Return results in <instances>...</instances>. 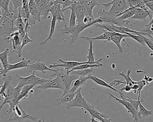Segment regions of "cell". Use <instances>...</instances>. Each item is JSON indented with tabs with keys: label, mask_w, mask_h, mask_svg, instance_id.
<instances>
[{
	"label": "cell",
	"mask_w": 153,
	"mask_h": 122,
	"mask_svg": "<svg viewBox=\"0 0 153 122\" xmlns=\"http://www.w3.org/2000/svg\"><path fill=\"white\" fill-rule=\"evenodd\" d=\"M98 22V19H95L92 21L91 23L89 24H86L83 23H78L76 26L73 27H68L66 25H65L64 27L60 30L62 34H71V39L69 42V44H73L76 40L78 39L79 34L87 28L91 26H94V24Z\"/></svg>",
	"instance_id": "cell-1"
},
{
	"label": "cell",
	"mask_w": 153,
	"mask_h": 122,
	"mask_svg": "<svg viewBox=\"0 0 153 122\" xmlns=\"http://www.w3.org/2000/svg\"><path fill=\"white\" fill-rule=\"evenodd\" d=\"M15 78H16V82L17 83L15 88L17 89H21L24 86L27 85H35L36 86L37 85H42L49 80V79H46L37 77L35 75V72H33L29 76L26 77H21L15 74Z\"/></svg>",
	"instance_id": "cell-2"
},
{
	"label": "cell",
	"mask_w": 153,
	"mask_h": 122,
	"mask_svg": "<svg viewBox=\"0 0 153 122\" xmlns=\"http://www.w3.org/2000/svg\"><path fill=\"white\" fill-rule=\"evenodd\" d=\"M102 5L107 8L111 5L110 10H104V13L108 16L113 18H116V15L122 13L129 8L127 0H112L110 2L102 4Z\"/></svg>",
	"instance_id": "cell-3"
},
{
	"label": "cell",
	"mask_w": 153,
	"mask_h": 122,
	"mask_svg": "<svg viewBox=\"0 0 153 122\" xmlns=\"http://www.w3.org/2000/svg\"><path fill=\"white\" fill-rule=\"evenodd\" d=\"M17 31L13 21L5 16L3 22L0 25V36L4 41L10 43L12 34Z\"/></svg>",
	"instance_id": "cell-4"
},
{
	"label": "cell",
	"mask_w": 153,
	"mask_h": 122,
	"mask_svg": "<svg viewBox=\"0 0 153 122\" xmlns=\"http://www.w3.org/2000/svg\"><path fill=\"white\" fill-rule=\"evenodd\" d=\"M63 70H56V71L55 72H53V74L50 76V78H52L55 76H57L59 77L62 79V81L63 82L65 85L64 91L63 94L62 95V97L64 96L66 94H68L71 89V85L73 82L75 81V80L78 78L77 75L75 74H65L63 72Z\"/></svg>",
	"instance_id": "cell-5"
},
{
	"label": "cell",
	"mask_w": 153,
	"mask_h": 122,
	"mask_svg": "<svg viewBox=\"0 0 153 122\" xmlns=\"http://www.w3.org/2000/svg\"><path fill=\"white\" fill-rule=\"evenodd\" d=\"M82 88H79L76 91V97L75 98L69 103L65 104L66 108L67 109H71L74 107H78L80 108H85L88 103L86 102L84 97L82 95Z\"/></svg>",
	"instance_id": "cell-6"
},
{
	"label": "cell",
	"mask_w": 153,
	"mask_h": 122,
	"mask_svg": "<svg viewBox=\"0 0 153 122\" xmlns=\"http://www.w3.org/2000/svg\"><path fill=\"white\" fill-rule=\"evenodd\" d=\"M31 61L30 60H27L25 58H22L21 61L19 62L16 63L14 64H9L8 68L6 70H3L1 68L0 69V75L2 77L6 76V74L9 72L15 70H19L23 68H27Z\"/></svg>",
	"instance_id": "cell-7"
},
{
	"label": "cell",
	"mask_w": 153,
	"mask_h": 122,
	"mask_svg": "<svg viewBox=\"0 0 153 122\" xmlns=\"http://www.w3.org/2000/svg\"><path fill=\"white\" fill-rule=\"evenodd\" d=\"M37 88L46 89H57L64 91L65 87L63 82L59 77L56 76L55 79L50 78L48 81L42 85L38 86Z\"/></svg>",
	"instance_id": "cell-8"
},
{
	"label": "cell",
	"mask_w": 153,
	"mask_h": 122,
	"mask_svg": "<svg viewBox=\"0 0 153 122\" xmlns=\"http://www.w3.org/2000/svg\"><path fill=\"white\" fill-rule=\"evenodd\" d=\"M58 61L62 63V64L54 63L53 64L49 65V68L52 69V68H57V67H64L66 70V74L68 75H69L68 74L69 72L73 68H75L76 66H79V65H82V64H88V61L77 62L74 61H64L61 59H59Z\"/></svg>",
	"instance_id": "cell-9"
},
{
	"label": "cell",
	"mask_w": 153,
	"mask_h": 122,
	"mask_svg": "<svg viewBox=\"0 0 153 122\" xmlns=\"http://www.w3.org/2000/svg\"><path fill=\"white\" fill-rule=\"evenodd\" d=\"M27 69L29 72L31 73L38 71L42 72L43 74H46L47 71L55 72L56 70H53L51 68H48L45 63L41 61V60L40 59H39L35 63L29 64Z\"/></svg>",
	"instance_id": "cell-10"
},
{
	"label": "cell",
	"mask_w": 153,
	"mask_h": 122,
	"mask_svg": "<svg viewBox=\"0 0 153 122\" xmlns=\"http://www.w3.org/2000/svg\"><path fill=\"white\" fill-rule=\"evenodd\" d=\"M108 94L110 95L109 98H114L118 103L123 105L126 108L128 112L129 113H131V114L132 115V117L134 119V121L138 122V120H139L138 116V112L129 102L123 99H119L115 97V96L113 95L111 93H108Z\"/></svg>",
	"instance_id": "cell-11"
},
{
	"label": "cell",
	"mask_w": 153,
	"mask_h": 122,
	"mask_svg": "<svg viewBox=\"0 0 153 122\" xmlns=\"http://www.w3.org/2000/svg\"><path fill=\"white\" fill-rule=\"evenodd\" d=\"M29 9L32 19L34 21H41V11L38 7L37 0H29L28 3Z\"/></svg>",
	"instance_id": "cell-12"
},
{
	"label": "cell",
	"mask_w": 153,
	"mask_h": 122,
	"mask_svg": "<svg viewBox=\"0 0 153 122\" xmlns=\"http://www.w3.org/2000/svg\"><path fill=\"white\" fill-rule=\"evenodd\" d=\"M81 38H83L87 40L89 42V48L88 51V54L87 56V58L88 59V63L90 64H98V65H101L102 67L103 66V64L101 63L102 58H100L99 60L95 61L94 60V54L93 53V40L90 39L88 37L86 36H81Z\"/></svg>",
	"instance_id": "cell-13"
},
{
	"label": "cell",
	"mask_w": 153,
	"mask_h": 122,
	"mask_svg": "<svg viewBox=\"0 0 153 122\" xmlns=\"http://www.w3.org/2000/svg\"><path fill=\"white\" fill-rule=\"evenodd\" d=\"M50 12L53 16L55 17L56 21L59 23L61 21H67L65 18V16L63 14L64 12L62 9V6L59 3H54L51 8Z\"/></svg>",
	"instance_id": "cell-14"
},
{
	"label": "cell",
	"mask_w": 153,
	"mask_h": 122,
	"mask_svg": "<svg viewBox=\"0 0 153 122\" xmlns=\"http://www.w3.org/2000/svg\"><path fill=\"white\" fill-rule=\"evenodd\" d=\"M21 89H17L15 87H13L11 85L9 86L6 90V96L3 99L1 104L0 105V113L3 106L6 104H8L9 101L11 100L15 95L19 94L21 91Z\"/></svg>",
	"instance_id": "cell-15"
},
{
	"label": "cell",
	"mask_w": 153,
	"mask_h": 122,
	"mask_svg": "<svg viewBox=\"0 0 153 122\" xmlns=\"http://www.w3.org/2000/svg\"><path fill=\"white\" fill-rule=\"evenodd\" d=\"M85 109L87 110L89 112L92 117L99 120L101 122H103L105 121V119L108 118L107 115L104 113H102L98 112L97 110L95 109L94 106L91 105L89 103H88Z\"/></svg>",
	"instance_id": "cell-16"
},
{
	"label": "cell",
	"mask_w": 153,
	"mask_h": 122,
	"mask_svg": "<svg viewBox=\"0 0 153 122\" xmlns=\"http://www.w3.org/2000/svg\"><path fill=\"white\" fill-rule=\"evenodd\" d=\"M126 37H129V36L126 34L115 32H113L111 36V41H112L116 44L118 48L119 51L121 54L123 53V48L121 46V40Z\"/></svg>",
	"instance_id": "cell-17"
},
{
	"label": "cell",
	"mask_w": 153,
	"mask_h": 122,
	"mask_svg": "<svg viewBox=\"0 0 153 122\" xmlns=\"http://www.w3.org/2000/svg\"><path fill=\"white\" fill-rule=\"evenodd\" d=\"M98 0H84L83 4L85 9V16L94 18L92 14L93 10L95 6L99 5Z\"/></svg>",
	"instance_id": "cell-18"
},
{
	"label": "cell",
	"mask_w": 153,
	"mask_h": 122,
	"mask_svg": "<svg viewBox=\"0 0 153 122\" xmlns=\"http://www.w3.org/2000/svg\"><path fill=\"white\" fill-rule=\"evenodd\" d=\"M2 85L0 86V96L3 99L6 96V90L10 85L11 82L12 80V78L10 76H4L2 77Z\"/></svg>",
	"instance_id": "cell-19"
},
{
	"label": "cell",
	"mask_w": 153,
	"mask_h": 122,
	"mask_svg": "<svg viewBox=\"0 0 153 122\" xmlns=\"http://www.w3.org/2000/svg\"><path fill=\"white\" fill-rule=\"evenodd\" d=\"M76 1L75 5V12L76 16V21L78 23H83V20L85 16V9L83 4Z\"/></svg>",
	"instance_id": "cell-20"
},
{
	"label": "cell",
	"mask_w": 153,
	"mask_h": 122,
	"mask_svg": "<svg viewBox=\"0 0 153 122\" xmlns=\"http://www.w3.org/2000/svg\"><path fill=\"white\" fill-rule=\"evenodd\" d=\"M23 38L22 37L18 31L12 34L11 35V42L12 44L13 49L12 52L16 51L19 48Z\"/></svg>",
	"instance_id": "cell-21"
},
{
	"label": "cell",
	"mask_w": 153,
	"mask_h": 122,
	"mask_svg": "<svg viewBox=\"0 0 153 122\" xmlns=\"http://www.w3.org/2000/svg\"><path fill=\"white\" fill-rule=\"evenodd\" d=\"M74 1L73 3L71 4V6L65 8L64 10H63V11H65L66 10L68 9H71V17H70V20H69V26L70 27H73L76 25V12H75V5L76 2L77 0H72Z\"/></svg>",
	"instance_id": "cell-22"
},
{
	"label": "cell",
	"mask_w": 153,
	"mask_h": 122,
	"mask_svg": "<svg viewBox=\"0 0 153 122\" xmlns=\"http://www.w3.org/2000/svg\"><path fill=\"white\" fill-rule=\"evenodd\" d=\"M13 23L15 27H17L18 31H19L21 35L24 38L26 34L25 31L26 25L22 18L21 14L19 15V17L13 21Z\"/></svg>",
	"instance_id": "cell-23"
},
{
	"label": "cell",
	"mask_w": 153,
	"mask_h": 122,
	"mask_svg": "<svg viewBox=\"0 0 153 122\" xmlns=\"http://www.w3.org/2000/svg\"><path fill=\"white\" fill-rule=\"evenodd\" d=\"M86 79H87V80H92L95 83H96V84H98V85L110 89H111V90H113L114 92L118 94V90L117 89H116L113 88V87H111L109 84H108V83H106L105 81H104L99 78H97L96 76H93L92 75H89L87 76Z\"/></svg>",
	"instance_id": "cell-24"
},
{
	"label": "cell",
	"mask_w": 153,
	"mask_h": 122,
	"mask_svg": "<svg viewBox=\"0 0 153 122\" xmlns=\"http://www.w3.org/2000/svg\"><path fill=\"white\" fill-rule=\"evenodd\" d=\"M9 49L6 48L2 52L0 53V62L2 66V69L6 70L9 66V61L8 57L9 56Z\"/></svg>",
	"instance_id": "cell-25"
},
{
	"label": "cell",
	"mask_w": 153,
	"mask_h": 122,
	"mask_svg": "<svg viewBox=\"0 0 153 122\" xmlns=\"http://www.w3.org/2000/svg\"><path fill=\"white\" fill-rule=\"evenodd\" d=\"M87 77H81L80 76L79 78L75 80L74 83L69 93H74L76 92L79 88L81 87L82 86L85 84L87 81Z\"/></svg>",
	"instance_id": "cell-26"
},
{
	"label": "cell",
	"mask_w": 153,
	"mask_h": 122,
	"mask_svg": "<svg viewBox=\"0 0 153 122\" xmlns=\"http://www.w3.org/2000/svg\"><path fill=\"white\" fill-rule=\"evenodd\" d=\"M33 41H34V40L30 39L29 37L28 36V33H26L25 36H24V38H23V39H22L21 45L19 48L18 50H16V51H13V52H13L16 53V54L17 55H18V57L20 58V57L22 56V49H23L24 46L26 45L27 44H29V43L33 42Z\"/></svg>",
	"instance_id": "cell-27"
},
{
	"label": "cell",
	"mask_w": 153,
	"mask_h": 122,
	"mask_svg": "<svg viewBox=\"0 0 153 122\" xmlns=\"http://www.w3.org/2000/svg\"><path fill=\"white\" fill-rule=\"evenodd\" d=\"M95 72H96V68H91L85 69V70L73 71L70 74H75L81 77H87L89 75L95 74Z\"/></svg>",
	"instance_id": "cell-28"
},
{
	"label": "cell",
	"mask_w": 153,
	"mask_h": 122,
	"mask_svg": "<svg viewBox=\"0 0 153 122\" xmlns=\"http://www.w3.org/2000/svg\"><path fill=\"white\" fill-rule=\"evenodd\" d=\"M75 95H76V93H68L64 96H61V97L58 98L56 100L57 104L59 105L65 104L67 103L72 101L74 99Z\"/></svg>",
	"instance_id": "cell-29"
},
{
	"label": "cell",
	"mask_w": 153,
	"mask_h": 122,
	"mask_svg": "<svg viewBox=\"0 0 153 122\" xmlns=\"http://www.w3.org/2000/svg\"><path fill=\"white\" fill-rule=\"evenodd\" d=\"M102 30H103V33L102 35H100L99 36L91 38L89 37L90 39H91L92 40H104V44H106L107 42H109L111 41V36L112 35L113 32H111V31H108V30H105L104 29H101Z\"/></svg>",
	"instance_id": "cell-30"
},
{
	"label": "cell",
	"mask_w": 153,
	"mask_h": 122,
	"mask_svg": "<svg viewBox=\"0 0 153 122\" xmlns=\"http://www.w3.org/2000/svg\"><path fill=\"white\" fill-rule=\"evenodd\" d=\"M54 4V0H50V1L42 9H40L41 10V16L42 18L45 19H47L48 17L49 12H50V10L53 5Z\"/></svg>",
	"instance_id": "cell-31"
},
{
	"label": "cell",
	"mask_w": 153,
	"mask_h": 122,
	"mask_svg": "<svg viewBox=\"0 0 153 122\" xmlns=\"http://www.w3.org/2000/svg\"><path fill=\"white\" fill-rule=\"evenodd\" d=\"M56 20L55 17L53 16L52 21H51V28H50V33H49V35L46 39L43 42L40 43L41 45H44L46 44L47 42L49 40H51L52 39V37L53 35L55 33V30L56 26Z\"/></svg>",
	"instance_id": "cell-32"
},
{
	"label": "cell",
	"mask_w": 153,
	"mask_h": 122,
	"mask_svg": "<svg viewBox=\"0 0 153 122\" xmlns=\"http://www.w3.org/2000/svg\"><path fill=\"white\" fill-rule=\"evenodd\" d=\"M10 0H0V9L5 17H8L9 13V6Z\"/></svg>",
	"instance_id": "cell-33"
},
{
	"label": "cell",
	"mask_w": 153,
	"mask_h": 122,
	"mask_svg": "<svg viewBox=\"0 0 153 122\" xmlns=\"http://www.w3.org/2000/svg\"><path fill=\"white\" fill-rule=\"evenodd\" d=\"M143 100L140 102L139 104V108L140 111H138V118H142L145 117H148L150 115H152V111L147 110L142 104V102Z\"/></svg>",
	"instance_id": "cell-34"
},
{
	"label": "cell",
	"mask_w": 153,
	"mask_h": 122,
	"mask_svg": "<svg viewBox=\"0 0 153 122\" xmlns=\"http://www.w3.org/2000/svg\"><path fill=\"white\" fill-rule=\"evenodd\" d=\"M149 10H147V11L142 10L141 11L139 12L138 13L134 14L133 17H131L129 19H139L140 20L145 21H146L147 17L149 16V13H148Z\"/></svg>",
	"instance_id": "cell-35"
},
{
	"label": "cell",
	"mask_w": 153,
	"mask_h": 122,
	"mask_svg": "<svg viewBox=\"0 0 153 122\" xmlns=\"http://www.w3.org/2000/svg\"><path fill=\"white\" fill-rule=\"evenodd\" d=\"M131 71L130 70H128L127 71V74H125L124 72H119L120 75L123 77V78H125L126 80V85L130 86V87H132L134 86V84H136L137 81H134L132 80V79L130 78V74L131 73Z\"/></svg>",
	"instance_id": "cell-36"
},
{
	"label": "cell",
	"mask_w": 153,
	"mask_h": 122,
	"mask_svg": "<svg viewBox=\"0 0 153 122\" xmlns=\"http://www.w3.org/2000/svg\"><path fill=\"white\" fill-rule=\"evenodd\" d=\"M102 67L101 65H98V64H82V65H79L76 66L75 68H73L70 71L68 72V74H70L74 70H85V69H89L91 68H99V67Z\"/></svg>",
	"instance_id": "cell-37"
},
{
	"label": "cell",
	"mask_w": 153,
	"mask_h": 122,
	"mask_svg": "<svg viewBox=\"0 0 153 122\" xmlns=\"http://www.w3.org/2000/svg\"><path fill=\"white\" fill-rule=\"evenodd\" d=\"M130 1L133 5L136 4V5H134L136 8L143 9L145 11L149 10V8L146 6L145 3L143 0H130Z\"/></svg>",
	"instance_id": "cell-38"
},
{
	"label": "cell",
	"mask_w": 153,
	"mask_h": 122,
	"mask_svg": "<svg viewBox=\"0 0 153 122\" xmlns=\"http://www.w3.org/2000/svg\"><path fill=\"white\" fill-rule=\"evenodd\" d=\"M54 3H59L61 4L62 10L71 6L74 3L72 0H54Z\"/></svg>",
	"instance_id": "cell-39"
},
{
	"label": "cell",
	"mask_w": 153,
	"mask_h": 122,
	"mask_svg": "<svg viewBox=\"0 0 153 122\" xmlns=\"http://www.w3.org/2000/svg\"><path fill=\"white\" fill-rule=\"evenodd\" d=\"M124 34L128 35L129 37L132 38L134 39L136 41H137V42L143 45L144 46H146V44L143 38L141 36L137 35H134L133 34H131V33H128V32H125Z\"/></svg>",
	"instance_id": "cell-40"
},
{
	"label": "cell",
	"mask_w": 153,
	"mask_h": 122,
	"mask_svg": "<svg viewBox=\"0 0 153 122\" xmlns=\"http://www.w3.org/2000/svg\"><path fill=\"white\" fill-rule=\"evenodd\" d=\"M22 1L23 0H10L11 3L15 10H21L23 4Z\"/></svg>",
	"instance_id": "cell-41"
},
{
	"label": "cell",
	"mask_w": 153,
	"mask_h": 122,
	"mask_svg": "<svg viewBox=\"0 0 153 122\" xmlns=\"http://www.w3.org/2000/svg\"><path fill=\"white\" fill-rule=\"evenodd\" d=\"M139 35L141 36L143 38L146 44V45H147L148 47H149V48L150 49H152V50L153 51V41L150 39V38H146V37L145 36L143 35Z\"/></svg>",
	"instance_id": "cell-42"
},
{
	"label": "cell",
	"mask_w": 153,
	"mask_h": 122,
	"mask_svg": "<svg viewBox=\"0 0 153 122\" xmlns=\"http://www.w3.org/2000/svg\"><path fill=\"white\" fill-rule=\"evenodd\" d=\"M121 84H126V81L123 80H114L112 82L110 83L109 85L111 87H113L114 86H119Z\"/></svg>",
	"instance_id": "cell-43"
},
{
	"label": "cell",
	"mask_w": 153,
	"mask_h": 122,
	"mask_svg": "<svg viewBox=\"0 0 153 122\" xmlns=\"http://www.w3.org/2000/svg\"><path fill=\"white\" fill-rule=\"evenodd\" d=\"M118 90V92H123V91H125L126 92H128L130 91H132V87H130L128 85H126V86L124 87L121 88L120 89H117Z\"/></svg>",
	"instance_id": "cell-44"
},
{
	"label": "cell",
	"mask_w": 153,
	"mask_h": 122,
	"mask_svg": "<svg viewBox=\"0 0 153 122\" xmlns=\"http://www.w3.org/2000/svg\"><path fill=\"white\" fill-rule=\"evenodd\" d=\"M146 6L153 13V1H150L146 4Z\"/></svg>",
	"instance_id": "cell-45"
},
{
	"label": "cell",
	"mask_w": 153,
	"mask_h": 122,
	"mask_svg": "<svg viewBox=\"0 0 153 122\" xmlns=\"http://www.w3.org/2000/svg\"><path fill=\"white\" fill-rule=\"evenodd\" d=\"M4 17H5V16L4 15L1 9H0V25H1L2 23L3 22Z\"/></svg>",
	"instance_id": "cell-46"
},
{
	"label": "cell",
	"mask_w": 153,
	"mask_h": 122,
	"mask_svg": "<svg viewBox=\"0 0 153 122\" xmlns=\"http://www.w3.org/2000/svg\"><path fill=\"white\" fill-rule=\"evenodd\" d=\"M38 117H34L33 120H32V121L33 122H45V121H42V120H37Z\"/></svg>",
	"instance_id": "cell-47"
},
{
	"label": "cell",
	"mask_w": 153,
	"mask_h": 122,
	"mask_svg": "<svg viewBox=\"0 0 153 122\" xmlns=\"http://www.w3.org/2000/svg\"><path fill=\"white\" fill-rule=\"evenodd\" d=\"M153 24V18L152 19V21H150V23H148V24H147V25H149V26H150V25H152V24Z\"/></svg>",
	"instance_id": "cell-48"
},
{
	"label": "cell",
	"mask_w": 153,
	"mask_h": 122,
	"mask_svg": "<svg viewBox=\"0 0 153 122\" xmlns=\"http://www.w3.org/2000/svg\"><path fill=\"white\" fill-rule=\"evenodd\" d=\"M84 0H78V2L80 3L81 4H83V3L84 2Z\"/></svg>",
	"instance_id": "cell-49"
},
{
	"label": "cell",
	"mask_w": 153,
	"mask_h": 122,
	"mask_svg": "<svg viewBox=\"0 0 153 122\" xmlns=\"http://www.w3.org/2000/svg\"><path fill=\"white\" fill-rule=\"evenodd\" d=\"M91 122H95V120H94V117H92L91 118Z\"/></svg>",
	"instance_id": "cell-50"
},
{
	"label": "cell",
	"mask_w": 153,
	"mask_h": 122,
	"mask_svg": "<svg viewBox=\"0 0 153 122\" xmlns=\"http://www.w3.org/2000/svg\"><path fill=\"white\" fill-rule=\"evenodd\" d=\"M144 2L145 3V4L151 1L150 0H143Z\"/></svg>",
	"instance_id": "cell-51"
},
{
	"label": "cell",
	"mask_w": 153,
	"mask_h": 122,
	"mask_svg": "<svg viewBox=\"0 0 153 122\" xmlns=\"http://www.w3.org/2000/svg\"><path fill=\"white\" fill-rule=\"evenodd\" d=\"M150 38V39H151V40H152V41H153V38Z\"/></svg>",
	"instance_id": "cell-52"
},
{
	"label": "cell",
	"mask_w": 153,
	"mask_h": 122,
	"mask_svg": "<svg viewBox=\"0 0 153 122\" xmlns=\"http://www.w3.org/2000/svg\"><path fill=\"white\" fill-rule=\"evenodd\" d=\"M95 122H100V121H96V120H95Z\"/></svg>",
	"instance_id": "cell-53"
},
{
	"label": "cell",
	"mask_w": 153,
	"mask_h": 122,
	"mask_svg": "<svg viewBox=\"0 0 153 122\" xmlns=\"http://www.w3.org/2000/svg\"><path fill=\"white\" fill-rule=\"evenodd\" d=\"M151 1H153V0H150Z\"/></svg>",
	"instance_id": "cell-54"
},
{
	"label": "cell",
	"mask_w": 153,
	"mask_h": 122,
	"mask_svg": "<svg viewBox=\"0 0 153 122\" xmlns=\"http://www.w3.org/2000/svg\"><path fill=\"white\" fill-rule=\"evenodd\" d=\"M1 101V98H0V101Z\"/></svg>",
	"instance_id": "cell-55"
}]
</instances>
